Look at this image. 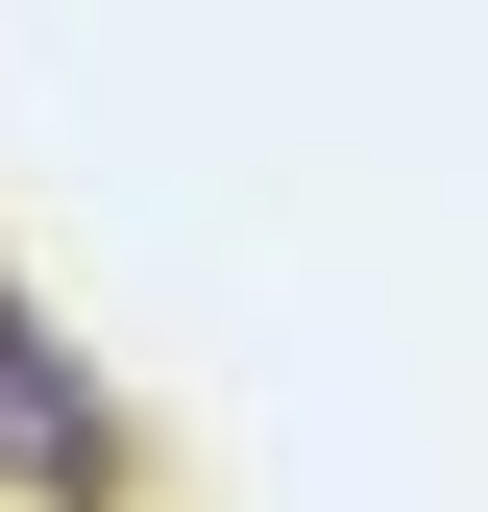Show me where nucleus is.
<instances>
[{"mask_svg": "<svg viewBox=\"0 0 488 512\" xmlns=\"http://www.w3.org/2000/svg\"><path fill=\"white\" fill-rule=\"evenodd\" d=\"M74 488H98V366L0 293V512H74Z\"/></svg>", "mask_w": 488, "mask_h": 512, "instance_id": "f257e3e1", "label": "nucleus"}]
</instances>
